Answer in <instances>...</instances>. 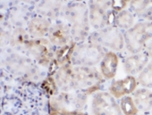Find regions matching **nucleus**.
<instances>
[{
    "label": "nucleus",
    "instance_id": "18",
    "mask_svg": "<svg viewBox=\"0 0 152 115\" xmlns=\"http://www.w3.org/2000/svg\"><path fill=\"white\" fill-rule=\"evenodd\" d=\"M75 47H76L75 44H71V45L63 46L59 51H58L57 59H56L58 63L62 65L69 64V61L71 59V56L73 54Z\"/></svg>",
    "mask_w": 152,
    "mask_h": 115
},
{
    "label": "nucleus",
    "instance_id": "10",
    "mask_svg": "<svg viewBox=\"0 0 152 115\" xmlns=\"http://www.w3.org/2000/svg\"><path fill=\"white\" fill-rule=\"evenodd\" d=\"M149 56L146 52H139L126 58L124 61V67L129 76L140 73L147 66Z\"/></svg>",
    "mask_w": 152,
    "mask_h": 115
},
{
    "label": "nucleus",
    "instance_id": "15",
    "mask_svg": "<svg viewBox=\"0 0 152 115\" xmlns=\"http://www.w3.org/2000/svg\"><path fill=\"white\" fill-rule=\"evenodd\" d=\"M133 101L138 111L149 112L152 109V92L147 88H140L133 93Z\"/></svg>",
    "mask_w": 152,
    "mask_h": 115
},
{
    "label": "nucleus",
    "instance_id": "14",
    "mask_svg": "<svg viewBox=\"0 0 152 115\" xmlns=\"http://www.w3.org/2000/svg\"><path fill=\"white\" fill-rule=\"evenodd\" d=\"M118 66V57L113 52H109L105 54L101 62V72L102 75L110 80L115 77Z\"/></svg>",
    "mask_w": 152,
    "mask_h": 115
},
{
    "label": "nucleus",
    "instance_id": "13",
    "mask_svg": "<svg viewBox=\"0 0 152 115\" xmlns=\"http://www.w3.org/2000/svg\"><path fill=\"white\" fill-rule=\"evenodd\" d=\"M70 32L68 26L58 24L54 25L49 32L50 41L58 46H65L68 45L70 39Z\"/></svg>",
    "mask_w": 152,
    "mask_h": 115
},
{
    "label": "nucleus",
    "instance_id": "8",
    "mask_svg": "<svg viewBox=\"0 0 152 115\" xmlns=\"http://www.w3.org/2000/svg\"><path fill=\"white\" fill-rule=\"evenodd\" d=\"M111 6V2L95 1L90 5L89 20L95 29L101 30L108 25L109 7Z\"/></svg>",
    "mask_w": 152,
    "mask_h": 115
},
{
    "label": "nucleus",
    "instance_id": "2",
    "mask_svg": "<svg viewBox=\"0 0 152 115\" xmlns=\"http://www.w3.org/2000/svg\"><path fill=\"white\" fill-rule=\"evenodd\" d=\"M68 20L71 24V33L75 39H84L90 29L89 11L84 4L77 3L70 5L67 10Z\"/></svg>",
    "mask_w": 152,
    "mask_h": 115
},
{
    "label": "nucleus",
    "instance_id": "22",
    "mask_svg": "<svg viewBox=\"0 0 152 115\" xmlns=\"http://www.w3.org/2000/svg\"><path fill=\"white\" fill-rule=\"evenodd\" d=\"M129 12L131 13H136L137 15H141L144 12L148 5H149V1H131L129 2Z\"/></svg>",
    "mask_w": 152,
    "mask_h": 115
},
{
    "label": "nucleus",
    "instance_id": "7",
    "mask_svg": "<svg viewBox=\"0 0 152 115\" xmlns=\"http://www.w3.org/2000/svg\"><path fill=\"white\" fill-rule=\"evenodd\" d=\"M95 115H124L115 98L108 92H98L92 102Z\"/></svg>",
    "mask_w": 152,
    "mask_h": 115
},
{
    "label": "nucleus",
    "instance_id": "21",
    "mask_svg": "<svg viewBox=\"0 0 152 115\" xmlns=\"http://www.w3.org/2000/svg\"><path fill=\"white\" fill-rule=\"evenodd\" d=\"M29 36L28 33L23 29H17L15 32H13L11 38V44L13 46H19L25 44L29 41Z\"/></svg>",
    "mask_w": 152,
    "mask_h": 115
},
{
    "label": "nucleus",
    "instance_id": "23",
    "mask_svg": "<svg viewBox=\"0 0 152 115\" xmlns=\"http://www.w3.org/2000/svg\"><path fill=\"white\" fill-rule=\"evenodd\" d=\"M42 87L50 95H54L57 91V83L56 80H54V79H52L51 77L47 78L44 81Z\"/></svg>",
    "mask_w": 152,
    "mask_h": 115
},
{
    "label": "nucleus",
    "instance_id": "11",
    "mask_svg": "<svg viewBox=\"0 0 152 115\" xmlns=\"http://www.w3.org/2000/svg\"><path fill=\"white\" fill-rule=\"evenodd\" d=\"M136 86V79L133 76H128L124 80L114 81L110 87V92L115 99H119L134 92Z\"/></svg>",
    "mask_w": 152,
    "mask_h": 115
},
{
    "label": "nucleus",
    "instance_id": "16",
    "mask_svg": "<svg viewBox=\"0 0 152 115\" xmlns=\"http://www.w3.org/2000/svg\"><path fill=\"white\" fill-rule=\"evenodd\" d=\"M50 32V22L45 18H34L29 23V32L32 37L41 38Z\"/></svg>",
    "mask_w": 152,
    "mask_h": 115
},
{
    "label": "nucleus",
    "instance_id": "26",
    "mask_svg": "<svg viewBox=\"0 0 152 115\" xmlns=\"http://www.w3.org/2000/svg\"><path fill=\"white\" fill-rule=\"evenodd\" d=\"M140 16H142L148 22H152V7L146 9L144 12L141 14Z\"/></svg>",
    "mask_w": 152,
    "mask_h": 115
},
{
    "label": "nucleus",
    "instance_id": "28",
    "mask_svg": "<svg viewBox=\"0 0 152 115\" xmlns=\"http://www.w3.org/2000/svg\"><path fill=\"white\" fill-rule=\"evenodd\" d=\"M142 115H144V114H142Z\"/></svg>",
    "mask_w": 152,
    "mask_h": 115
},
{
    "label": "nucleus",
    "instance_id": "12",
    "mask_svg": "<svg viewBox=\"0 0 152 115\" xmlns=\"http://www.w3.org/2000/svg\"><path fill=\"white\" fill-rule=\"evenodd\" d=\"M56 83L59 87L64 92H70L75 90L74 79H73V67L69 64L64 65L57 72Z\"/></svg>",
    "mask_w": 152,
    "mask_h": 115
},
{
    "label": "nucleus",
    "instance_id": "17",
    "mask_svg": "<svg viewBox=\"0 0 152 115\" xmlns=\"http://www.w3.org/2000/svg\"><path fill=\"white\" fill-rule=\"evenodd\" d=\"M115 24L118 28L127 31L134 25V16L129 11L124 10L117 14Z\"/></svg>",
    "mask_w": 152,
    "mask_h": 115
},
{
    "label": "nucleus",
    "instance_id": "27",
    "mask_svg": "<svg viewBox=\"0 0 152 115\" xmlns=\"http://www.w3.org/2000/svg\"><path fill=\"white\" fill-rule=\"evenodd\" d=\"M146 53L149 57L152 58V40L146 46Z\"/></svg>",
    "mask_w": 152,
    "mask_h": 115
},
{
    "label": "nucleus",
    "instance_id": "4",
    "mask_svg": "<svg viewBox=\"0 0 152 115\" xmlns=\"http://www.w3.org/2000/svg\"><path fill=\"white\" fill-rule=\"evenodd\" d=\"M73 79L75 89H92L95 91L99 88L103 82L102 76L97 70L88 66H76L73 67Z\"/></svg>",
    "mask_w": 152,
    "mask_h": 115
},
{
    "label": "nucleus",
    "instance_id": "3",
    "mask_svg": "<svg viewBox=\"0 0 152 115\" xmlns=\"http://www.w3.org/2000/svg\"><path fill=\"white\" fill-rule=\"evenodd\" d=\"M106 53L104 47L90 42L89 44H83L75 47L71 56V61L77 66L92 67L103 60Z\"/></svg>",
    "mask_w": 152,
    "mask_h": 115
},
{
    "label": "nucleus",
    "instance_id": "9",
    "mask_svg": "<svg viewBox=\"0 0 152 115\" xmlns=\"http://www.w3.org/2000/svg\"><path fill=\"white\" fill-rule=\"evenodd\" d=\"M27 47L33 53L36 58L40 62V64L45 66L50 63L51 58V52L50 51L49 42L45 39H37L29 40L26 43Z\"/></svg>",
    "mask_w": 152,
    "mask_h": 115
},
{
    "label": "nucleus",
    "instance_id": "24",
    "mask_svg": "<svg viewBox=\"0 0 152 115\" xmlns=\"http://www.w3.org/2000/svg\"><path fill=\"white\" fill-rule=\"evenodd\" d=\"M127 1H112L111 8L114 12H121L124 11V8L127 6Z\"/></svg>",
    "mask_w": 152,
    "mask_h": 115
},
{
    "label": "nucleus",
    "instance_id": "19",
    "mask_svg": "<svg viewBox=\"0 0 152 115\" xmlns=\"http://www.w3.org/2000/svg\"><path fill=\"white\" fill-rule=\"evenodd\" d=\"M120 108L124 115H137L138 109L133 101V99L129 96H124L120 102Z\"/></svg>",
    "mask_w": 152,
    "mask_h": 115
},
{
    "label": "nucleus",
    "instance_id": "25",
    "mask_svg": "<svg viewBox=\"0 0 152 115\" xmlns=\"http://www.w3.org/2000/svg\"><path fill=\"white\" fill-rule=\"evenodd\" d=\"M50 115H88L83 114L81 112H59L56 110H52L50 112Z\"/></svg>",
    "mask_w": 152,
    "mask_h": 115
},
{
    "label": "nucleus",
    "instance_id": "20",
    "mask_svg": "<svg viewBox=\"0 0 152 115\" xmlns=\"http://www.w3.org/2000/svg\"><path fill=\"white\" fill-rule=\"evenodd\" d=\"M138 82L143 87L151 88L152 87V62L148 64L143 70L139 73Z\"/></svg>",
    "mask_w": 152,
    "mask_h": 115
},
{
    "label": "nucleus",
    "instance_id": "1",
    "mask_svg": "<svg viewBox=\"0 0 152 115\" xmlns=\"http://www.w3.org/2000/svg\"><path fill=\"white\" fill-rule=\"evenodd\" d=\"M124 43L127 50L132 54L139 53L152 40V22H141L134 24L124 35Z\"/></svg>",
    "mask_w": 152,
    "mask_h": 115
},
{
    "label": "nucleus",
    "instance_id": "5",
    "mask_svg": "<svg viewBox=\"0 0 152 115\" xmlns=\"http://www.w3.org/2000/svg\"><path fill=\"white\" fill-rule=\"evenodd\" d=\"M91 42L119 52L124 46V38L117 27L108 26L91 35Z\"/></svg>",
    "mask_w": 152,
    "mask_h": 115
},
{
    "label": "nucleus",
    "instance_id": "6",
    "mask_svg": "<svg viewBox=\"0 0 152 115\" xmlns=\"http://www.w3.org/2000/svg\"><path fill=\"white\" fill-rule=\"evenodd\" d=\"M85 100V97L81 94L64 92L51 100V106L52 110L59 112H79Z\"/></svg>",
    "mask_w": 152,
    "mask_h": 115
}]
</instances>
